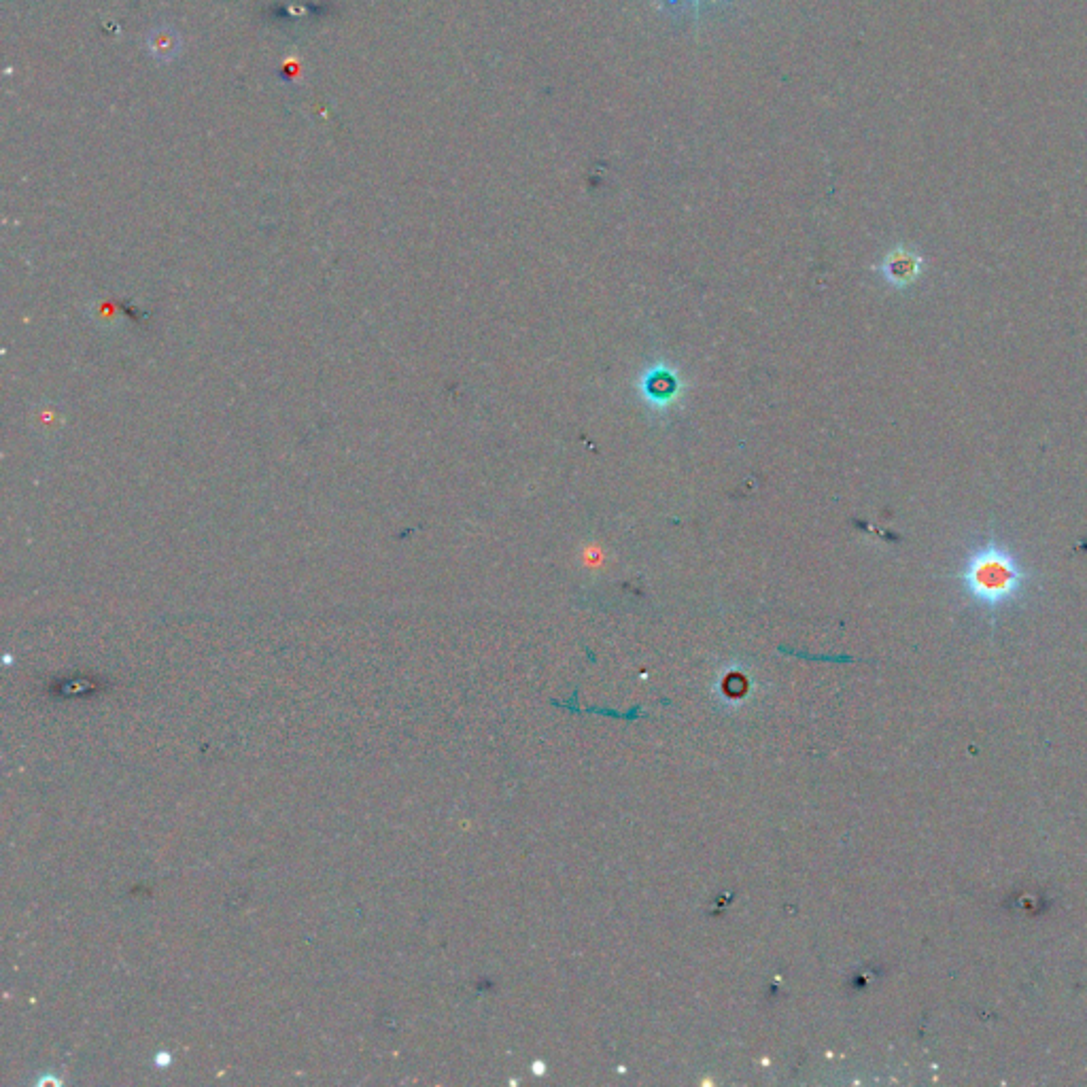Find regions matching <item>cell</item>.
<instances>
[{
    "label": "cell",
    "mask_w": 1087,
    "mask_h": 1087,
    "mask_svg": "<svg viewBox=\"0 0 1087 1087\" xmlns=\"http://www.w3.org/2000/svg\"><path fill=\"white\" fill-rule=\"evenodd\" d=\"M922 268H924V260L922 255L918 251H911V249H905V247H896L892 249L886 260L882 264V274L884 279L892 285V287H909L916 283L920 279L922 274Z\"/></svg>",
    "instance_id": "2"
},
{
    "label": "cell",
    "mask_w": 1087,
    "mask_h": 1087,
    "mask_svg": "<svg viewBox=\"0 0 1087 1087\" xmlns=\"http://www.w3.org/2000/svg\"><path fill=\"white\" fill-rule=\"evenodd\" d=\"M956 578L973 606L998 614L1024 597L1034 576L1005 542L988 538L971 548Z\"/></svg>",
    "instance_id": "1"
},
{
    "label": "cell",
    "mask_w": 1087,
    "mask_h": 1087,
    "mask_svg": "<svg viewBox=\"0 0 1087 1087\" xmlns=\"http://www.w3.org/2000/svg\"><path fill=\"white\" fill-rule=\"evenodd\" d=\"M147 47L158 62H172L181 54V37L172 28H155L147 37Z\"/></svg>",
    "instance_id": "3"
},
{
    "label": "cell",
    "mask_w": 1087,
    "mask_h": 1087,
    "mask_svg": "<svg viewBox=\"0 0 1087 1087\" xmlns=\"http://www.w3.org/2000/svg\"><path fill=\"white\" fill-rule=\"evenodd\" d=\"M688 3H690V7H693L695 22H699V20H701V15H703L705 5H707V3H716V0H688Z\"/></svg>",
    "instance_id": "5"
},
{
    "label": "cell",
    "mask_w": 1087,
    "mask_h": 1087,
    "mask_svg": "<svg viewBox=\"0 0 1087 1087\" xmlns=\"http://www.w3.org/2000/svg\"><path fill=\"white\" fill-rule=\"evenodd\" d=\"M646 387H648L650 398H654V400H657V398L669 400V398H674V387H676V383L671 381L669 374H661V376H654L650 383H646Z\"/></svg>",
    "instance_id": "4"
}]
</instances>
